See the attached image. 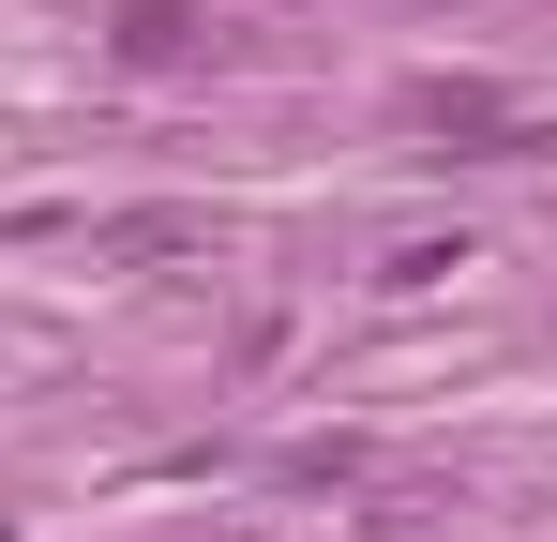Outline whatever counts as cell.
<instances>
[{"label": "cell", "instance_id": "6da1fadb", "mask_svg": "<svg viewBox=\"0 0 557 542\" xmlns=\"http://www.w3.org/2000/svg\"><path fill=\"white\" fill-rule=\"evenodd\" d=\"M121 61H136V76H182V61H211V15H196V0H136V15H121Z\"/></svg>", "mask_w": 557, "mask_h": 542}, {"label": "cell", "instance_id": "7a4b0ae2", "mask_svg": "<svg viewBox=\"0 0 557 542\" xmlns=\"http://www.w3.org/2000/svg\"><path fill=\"white\" fill-rule=\"evenodd\" d=\"M196 242V211H121V226H106V257H182Z\"/></svg>", "mask_w": 557, "mask_h": 542}]
</instances>
